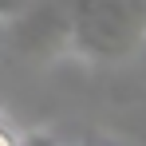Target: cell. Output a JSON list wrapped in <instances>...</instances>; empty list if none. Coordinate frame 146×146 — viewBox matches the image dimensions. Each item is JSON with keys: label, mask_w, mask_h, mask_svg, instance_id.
I'll return each mask as SVG.
<instances>
[{"label": "cell", "mask_w": 146, "mask_h": 146, "mask_svg": "<svg viewBox=\"0 0 146 146\" xmlns=\"http://www.w3.org/2000/svg\"><path fill=\"white\" fill-rule=\"evenodd\" d=\"M0 146H16V134L8 130V122L0 119Z\"/></svg>", "instance_id": "1"}]
</instances>
